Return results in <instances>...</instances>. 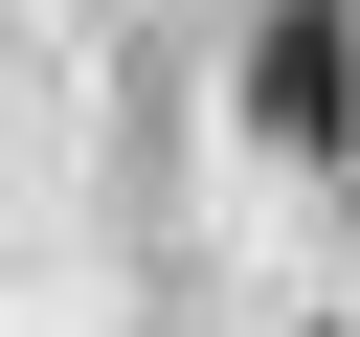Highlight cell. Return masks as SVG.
Returning <instances> with one entry per match:
<instances>
[{"label":"cell","mask_w":360,"mask_h":337,"mask_svg":"<svg viewBox=\"0 0 360 337\" xmlns=\"http://www.w3.org/2000/svg\"><path fill=\"white\" fill-rule=\"evenodd\" d=\"M338 45H360V22H338V0H270V22H248V135H270V157H292V180H315V157H338Z\"/></svg>","instance_id":"6da1fadb"}]
</instances>
